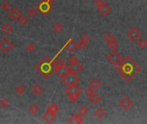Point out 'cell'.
Listing matches in <instances>:
<instances>
[{
  "label": "cell",
  "mask_w": 147,
  "mask_h": 124,
  "mask_svg": "<svg viewBox=\"0 0 147 124\" xmlns=\"http://www.w3.org/2000/svg\"><path fill=\"white\" fill-rule=\"evenodd\" d=\"M102 3H104V1L103 0H95L94 1V4L96 5V8H98L99 6H101Z\"/></svg>",
  "instance_id": "74e56055"
},
{
  "label": "cell",
  "mask_w": 147,
  "mask_h": 124,
  "mask_svg": "<svg viewBox=\"0 0 147 124\" xmlns=\"http://www.w3.org/2000/svg\"><path fill=\"white\" fill-rule=\"evenodd\" d=\"M108 60L112 64V65H118L121 62V60H123L121 54L117 52V51H112L110 54H108L107 56Z\"/></svg>",
  "instance_id": "5b68a950"
},
{
  "label": "cell",
  "mask_w": 147,
  "mask_h": 124,
  "mask_svg": "<svg viewBox=\"0 0 147 124\" xmlns=\"http://www.w3.org/2000/svg\"><path fill=\"white\" fill-rule=\"evenodd\" d=\"M127 38L133 41V42H137L142 36V33L140 31V29L136 27L131 28L127 32Z\"/></svg>",
  "instance_id": "277c9868"
},
{
  "label": "cell",
  "mask_w": 147,
  "mask_h": 124,
  "mask_svg": "<svg viewBox=\"0 0 147 124\" xmlns=\"http://www.w3.org/2000/svg\"><path fill=\"white\" fill-rule=\"evenodd\" d=\"M47 110L56 115V114L59 111V107L57 106V104H51L49 105Z\"/></svg>",
  "instance_id": "4316f807"
},
{
  "label": "cell",
  "mask_w": 147,
  "mask_h": 124,
  "mask_svg": "<svg viewBox=\"0 0 147 124\" xmlns=\"http://www.w3.org/2000/svg\"><path fill=\"white\" fill-rule=\"evenodd\" d=\"M138 46L142 48V49H145L147 47V40L145 38H140L139 41H138Z\"/></svg>",
  "instance_id": "f546056e"
},
{
  "label": "cell",
  "mask_w": 147,
  "mask_h": 124,
  "mask_svg": "<svg viewBox=\"0 0 147 124\" xmlns=\"http://www.w3.org/2000/svg\"><path fill=\"white\" fill-rule=\"evenodd\" d=\"M1 9L3 11H9L10 9V3L8 0H4L2 3H1Z\"/></svg>",
  "instance_id": "83f0119b"
},
{
  "label": "cell",
  "mask_w": 147,
  "mask_h": 124,
  "mask_svg": "<svg viewBox=\"0 0 147 124\" xmlns=\"http://www.w3.org/2000/svg\"><path fill=\"white\" fill-rule=\"evenodd\" d=\"M53 30L55 33H57V34H60V33H62L63 30H64V26H63V24H62L61 22H55V23L53 24Z\"/></svg>",
  "instance_id": "d6986e66"
},
{
  "label": "cell",
  "mask_w": 147,
  "mask_h": 124,
  "mask_svg": "<svg viewBox=\"0 0 147 124\" xmlns=\"http://www.w3.org/2000/svg\"><path fill=\"white\" fill-rule=\"evenodd\" d=\"M61 79L63 81V83L66 85V86H71V85H77L80 79L78 75V73H72L71 71H69L66 74H65L63 77H61Z\"/></svg>",
  "instance_id": "7a4b0ae2"
},
{
  "label": "cell",
  "mask_w": 147,
  "mask_h": 124,
  "mask_svg": "<svg viewBox=\"0 0 147 124\" xmlns=\"http://www.w3.org/2000/svg\"><path fill=\"white\" fill-rule=\"evenodd\" d=\"M89 108L87 107V106H85V105H83V106H81L79 109H78V114L80 115V116H82L83 117H85V116H87L88 115V113H89Z\"/></svg>",
  "instance_id": "484cf974"
},
{
  "label": "cell",
  "mask_w": 147,
  "mask_h": 124,
  "mask_svg": "<svg viewBox=\"0 0 147 124\" xmlns=\"http://www.w3.org/2000/svg\"><path fill=\"white\" fill-rule=\"evenodd\" d=\"M94 115H95V117H96L97 118L102 119V118L104 117V116H105V110H104L102 108H98V109L96 110Z\"/></svg>",
  "instance_id": "cb8c5ba5"
},
{
  "label": "cell",
  "mask_w": 147,
  "mask_h": 124,
  "mask_svg": "<svg viewBox=\"0 0 147 124\" xmlns=\"http://www.w3.org/2000/svg\"><path fill=\"white\" fill-rule=\"evenodd\" d=\"M109 46V47L112 50V51H117V48H118V42H117V41H114L113 43H111V44H109V45H108Z\"/></svg>",
  "instance_id": "836d02e7"
},
{
  "label": "cell",
  "mask_w": 147,
  "mask_h": 124,
  "mask_svg": "<svg viewBox=\"0 0 147 124\" xmlns=\"http://www.w3.org/2000/svg\"><path fill=\"white\" fill-rule=\"evenodd\" d=\"M89 101L91 104L93 105H96L98 104L101 101H102V98L97 94V93H93L92 95L89 96Z\"/></svg>",
  "instance_id": "9a60e30c"
},
{
  "label": "cell",
  "mask_w": 147,
  "mask_h": 124,
  "mask_svg": "<svg viewBox=\"0 0 147 124\" xmlns=\"http://www.w3.org/2000/svg\"><path fill=\"white\" fill-rule=\"evenodd\" d=\"M104 40H105V41L107 42L108 45H109V44H111V43H113L114 41H116L115 35L113 34H111V33H106V35L104 36Z\"/></svg>",
  "instance_id": "44dd1931"
},
{
  "label": "cell",
  "mask_w": 147,
  "mask_h": 124,
  "mask_svg": "<svg viewBox=\"0 0 147 124\" xmlns=\"http://www.w3.org/2000/svg\"><path fill=\"white\" fill-rule=\"evenodd\" d=\"M68 62H69V64H70V65H72V64H75V63L78 62V59H77V57H76V56H74V55H71V56L68 58Z\"/></svg>",
  "instance_id": "e575fe53"
},
{
  "label": "cell",
  "mask_w": 147,
  "mask_h": 124,
  "mask_svg": "<svg viewBox=\"0 0 147 124\" xmlns=\"http://www.w3.org/2000/svg\"><path fill=\"white\" fill-rule=\"evenodd\" d=\"M36 13H37V11H36V9H35L34 8H30V9H28V11H27L28 16L30 17V18H34V17L36 16Z\"/></svg>",
  "instance_id": "1f68e13d"
},
{
  "label": "cell",
  "mask_w": 147,
  "mask_h": 124,
  "mask_svg": "<svg viewBox=\"0 0 147 124\" xmlns=\"http://www.w3.org/2000/svg\"><path fill=\"white\" fill-rule=\"evenodd\" d=\"M67 123H68L71 124H80L83 123V117L80 116L79 114H75V115H72L71 117H70L67 120Z\"/></svg>",
  "instance_id": "8fae6325"
},
{
  "label": "cell",
  "mask_w": 147,
  "mask_h": 124,
  "mask_svg": "<svg viewBox=\"0 0 147 124\" xmlns=\"http://www.w3.org/2000/svg\"><path fill=\"white\" fill-rule=\"evenodd\" d=\"M68 68H69V71H71L72 73H78V74L80 73L83 71V66L79 62L70 65V66Z\"/></svg>",
  "instance_id": "4fadbf2b"
},
{
  "label": "cell",
  "mask_w": 147,
  "mask_h": 124,
  "mask_svg": "<svg viewBox=\"0 0 147 124\" xmlns=\"http://www.w3.org/2000/svg\"><path fill=\"white\" fill-rule=\"evenodd\" d=\"M102 82L99 80V79H97L96 78H94V79H92L90 81V87H91L93 90H97V89H99V87H101L102 86Z\"/></svg>",
  "instance_id": "ac0fdd59"
},
{
  "label": "cell",
  "mask_w": 147,
  "mask_h": 124,
  "mask_svg": "<svg viewBox=\"0 0 147 124\" xmlns=\"http://www.w3.org/2000/svg\"><path fill=\"white\" fill-rule=\"evenodd\" d=\"M18 22L19 24H21L22 26H26L28 23V18L27 16H21V17L18 19Z\"/></svg>",
  "instance_id": "4dcf8cb0"
},
{
  "label": "cell",
  "mask_w": 147,
  "mask_h": 124,
  "mask_svg": "<svg viewBox=\"0 0 147 124\" xmlns=\"http://www.w3.org/2000/svg\"><path fill=\"white\" fill-rule=\"evenodd\" d=\"M12 29H13V28H12L11 24L9 23V22L4 23V24L1 27V30H2L4 34H6V35L10 34V33L12 32Z\"/></svg>",
  "instance_id": "ffe728a7"
},
{
  "label": "cell",
  "mask_w": 147,
  "mask_h": 124,
  "mask_svg": "<svg viewBox=\"0 0 147 124\" xmlns=\"http://www.w3.org/2000/svg\"><path fill=\"white\" fill-rule=\"evenodd\" d=\"M51 62V59L48 56H46L42 59V60L40 61L41 64H46V63H50Z\"/></svg>",
  "instance_id": "d590c367"
},
{
  "label": "cell",
  "mask_w": 147,
  "mask_h": 124,
  "mask_svg": "<svg viewBox=\"0 0 147 124\" xmlns=\"http://www.w3.org/2000/svg\"><path fill=\"white\" fill-rule=\"evenodd\" d=\"M94 91H95V90H93L91 87H89L88 89H86L85 93H86V95L89 97V96H90V95H92V94L94 93Z\"/></svg>",
  "instance_id": "8d00e7d4"
},
{
  "label": "cell",
  "mask_w": 147,
  "mask_h": 124,
  "mask_svg": "<svg viewBox=\"0 0 147 124\" xmlns=\"http://www.w3.org/2000/svg\"><path fill=\"white\" fill-rule=\"evenodd\" d=\"M65 91L67 94V96L69 98V100L71 102H72V103L77 102L78 100L81 93H82V90L78 85L67 86V88L65 90Z\"/></svg>",
  "instance_id": "6da1fadb"
},
{
  "label": "cell",
  "mask_w": 147,
  "mask_h": 124,
  "mask_svg": "<svg viewBox=\"0 0 147 124\" xmlns=\"http://www.w3.org/2000/svg\"><path fill=\"white\" fill-rule=\"evenodd\" d=\"M134 104V101L129 97H127V96L124 97L123 99L119 103V106L121 109H123L124 110H128Z\"/></svg>",
  "instance_id": "52a82bcc"
},
{
  "label": "cell",
  "mask_w": 147,
  "mask_h": 124,
  "mask_svg": "<svg viewBox=\"0 0 147 124\" xmlns=\"http://www.w3.org/2000/svg\"><path fill=\"white\" fill-rule=\"evenodd\" d=\"M84 1H88V0H84Z\"/></svg>",
  "instance_id": "ab89813d"
},
{
  "label": "cell",
  "mask_w": 147,
  "mask_h": 124,
  "mask_svg": "<svg viewBox=\"0 0 147 124\" xmlns=\"http://www.w3.org/2000/svg\"><path fill=\"white\" fill-rule=\"evenodd\" d=\"M39 9H40V11L42 12L43 14L48 13L51 10V4H50V3H48L47 1H44L40 4Z\"/></svg>",
  "instance_id": "5bb4252c"
},
{
  "label": "cell",
  "mask_w": 147,
  "mask_h": 124,
  "mask_svg": "<svg viewBox=\"0 0 147 124\" xmlns=\"http://www.w3.org/2000/svg\"><path fill=\"white\" fill-rule=\"evenodd\" d=\"M22 16V11L17 8V7H13L12 9H10L8 12V16L13 21H18V19L21 17Z\"/></svg>",
  "instance_id": "8992f818"
},
{
  "label": "cell",
  "mask_w": 147,
  "mask_h": 124,
  "mask_svg": "<svg viewBox=\"0 0 147 124\" xmlns=\"http://www.w3.org/2000/svg\"><path fill=\"white\" fill-rule=\"evenodd\" d=\"M97 10H98V12L101 14V15H102V16H108L110 12H111V10H112V9H111V7L108 4V3H102L101 6H99L98 8H97Z\"/></svg>",
  "instance_id": "9c48e42d"
},
{
  "label": "cell",
  "mask_w": 147,
  "mask_h": 124,
  "mask_svg": "<svg viewBox=\"0 0 147 124\" xmlns=\"http://www.w3.org/2000/svg\"><path fill=\"white\" fill-rule=\"evenodd\" d=\"M53 66L54 71H56V70H58V69H59V68L65 66V60H64L63 59L58 58V59H56V60L53 61Z\"/></svg>",
  "instance_id": "e0dca14e"
},
{
  "label": "cell",
  "mask_w": 147,
  "mask_h": 124,
  "mask_svg": "<svg viewBox=\"0 0 147 124\" xmlns=\"http://www.w3.org/2000/svg\"><path fill=\"white\" fill-rule=\"evenodd\" d=\"M14 47L13 41L8 37H4L0 41V50L4 54H9Z\"/></svg>",
  "instance_id": "3957f363"
},
{
  "label": "cell",
  "mask_w": 147,
  "mask_h": 124,
  "mask_svg": "<svg viewBox=\"0 0 147 124\" xmlns=\"http://www.w3.org/2000/svg\"><path fill=\"white\" fill-rule=\"evenodd\" d=\"M15 91H16V92L18 95H22V94H24V93H25V91H26V88H25V86H24L23 85H22V84H18V85L16 86Z\"/></svg>",
  "instance_id": "7402d4cb"
},
{
  "label": "cell",
  "mask_w": 147,
  "mask_h": 124,
  "mask_svg": "<svg viewBox=\"0 0 147 124\" xmlns=\"http://www.w3.org/2000/svg\"><path fill=\"white\" fill-rule=\"evenodd\" d=\"M65 49H66L68 52H71V53L75 52L77 49H78V43L76 42L73 39H71V40L67 42V44L65 45Z\"/></svg>",
  "instance_id": "30bf717a"
},
{
  "label": "cell",
  "mask_w": 147,
  "mask_h": 124,
  "mask_svg": "<svg viewBox=\"0 0 147 124\" xmlns=\"http://www.w3.org/2000/svg\"><path fill=\"white\" fill-rule=\"evenodd\" d=\"M28 111H29V113L32 114V115H36V114L40 111V108H39V106H38L37 104H31V105L28 107Z\"/></svg>",
  "instance_id": "603a6c76"
},
{
  "label": "cell",
  "mask_w": 147,
  "mask_h": 124,
  "mask_svg": "<svg viewBox=\"0 0 147 124\" xmlns=\"http://www.w3.org/2000/svg\"><path fill=\"white\" fill-rule=\"evenodd\" d=\"M26 50L29 53H32L35 50V45L33 42H28L26 46Z\"/></svg>",
  "instance_id": "d6a6232c"
},
{
  "label": "cell",
  "mask_w": 147,
  "mask_h": 124,
  "mask_svg": "<svg viewBox=\"0 0 147 124\" xmlns=\"http://www.w3.org/2000/svg\"><path fill=\"white\" fill-rule=\"evenodd\" d=\"M90 38L88 35V34H84L81 36L80 42H78V48L81 50H84L85 47H87V44L90 42Z\"/></svg>",
  "instance_id": "ba28073f"
},
{
  "label": "cell",
  "mask_w": 147,
  "mask_h": 124,
  "mask_svg": "<svg viewBox=\"0 0 147 124\" xmlns=\"http://www.w3.org/2000/svg\"><path fill=\"white\" fill-rule=\"evenodd\" d=\"M44 1H47V2H48V3H52V2H53V1H55V0H44Z\"/></svg>",
  "instance_id": "f35d334b"
},
{
  "label": "cell",
  "mask_w": 147,
  "mask_h": 124,
  "mask_svg": "<svg viewBox=\"0 0 147 124\" xmlns=\"http://www.w3.org/2000/svg\"><path fill=\"white\" fill-rule=\"evenodd\" d=\"M44 92V88L40 84H35L32 87V93L35 96H40Z\"/></svg>",
  "instance_id": "2e32d148"
},
{
  "label": "cell",
  "mask_w": 147,
  "mask_h": 124,
  "mask_svg": "<svg viewBox=\"0 0 147 124\" xmlns=\"http://www.w3.org/2000/svg\"><path fill=\"white\" fill-rule=\"evenodd\" d=\"M55 72H56V73H57L60 78H61V77H63L65 74H66V73L69 72V68H68V67H66V66H63V67H61V68H59V69L56 70Z\"/></svg>",
  "instance_id": "d4e9b609"
},
{
  "label": "cell",
  "mask_w": 147,
  "mask_h": 124,
  "mask_svg": "<svg viewBox=\"0 0 147 124\" xmlns=\"http://www.w3.org/2000/svg\"><path fill=\"white\" fill-rule=\"evenodd\" d=\"M9 107V102L6 98H3L0 100V108L2 109H8Z\"/></svg>",
  "instance_id": "f1b7e54d"
},
{
  "label": "cell",
  "mask_w": 147,
  "mask_h": 124,
  "mask_svg": "<svg viewBox=\"0 0 147 124\" xmlns=\"http://www.w3.org/2000/svg\"><path fill=\"white\" fill-rule=\"evenodd\" d=\"M42 118H43V120H44L46 123H52L55 120L56 115L47 110V111H46V112L44 113Z\"/></svg>",
  "instance_id": "7c38bea8"
}]
</instances>
